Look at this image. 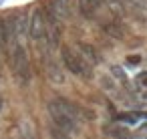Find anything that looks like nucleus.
Returning a JSON list of instances; mask_svg holds the SVG:
<instances>
[{
  "label": "nucleus",
  "mask_w": 147,
  "mask_h": 139,
  "mask_svg": "<svg viewBox=\"0 0 147 139\" xmlns=\"http://www.w3.org/2000/svg\"><path fill=\"white\" fill-rule=\"evenodd\" d=\"M42 67H45V75H47V79H49L53 85H63V83L67 81V77H65L61 65L51 57L49 51L42 53Z\"/></svg>",
  "instance_id": "obj_5"
},
{
  "label": "nucleus",
  "mask_w": 147,
  "mask_h": 139,
  "mask_svg": "<svg viewBox=\"0 0 147 139\" xmlns=\"http://www.w3.org/2000/svg\"><path fill=\"white\" fill-rule=\"evenodd\" d=\"M61 22L63 20H67V18H71V14H73V8H71V0H51L49 2V6H47Z\"/></svg>",
  "instance_id": "obj_7"
},
{
  "label": "nucleus",
  "mask_w": 147,
  "mask_h": 139,
  "mask_svg": "<svg viewBox=\"0 0 147 139\" xmlns=\"http://www.w3.org/2000/svg\"><path fill=\"white\" fill-rule=\"evenodd\" d=\"M2 109H4V99H2V95H0V113H2Z\"/></svg>",
  "instance_id": "obj_17"
},
{
  "label": "nucleus",
  "mask_w": 147,
  "mask_h": 139,
  "mask_svg": "<svg viewBox=\"0 0 147 139\" xmlns=\"http://www.w3.org/2000/svg\"><path fill=\"white\" fill-rule=\"evenodd\" d=\"M47 111H49V115L53 119V127L61 129L67 135H73L77 131L81 111H79V107L73 101H69L65 97H55V99L49 101Z\"/></svg>",
  "instance_id": "obj_1"
},
{
  "label": "nucleus",
  "mask_w": 147,
  "mask_h": 139,
  "mask_svg": "<svg viewBox=\"0 0 147 139\" xmlns=\"http://www.w3.org/2000/svg\"><path fill=\"white\" fill-rule=\"evenodd\" d=\"M101 28H103V32H105L107 36H111V38H115V40H123V38H125V26H123L121 20H117V18L103 22Z\"/></svg>",
  "instance_id": "obj_8"
},
{
  "label": "nucleus",
  "mask_w": 147,
  "mask_h": 139,
  "mask_svg": "<svg viewBox=\"0 0 147 139\" xmlns=\"http://www.w3.org/2000/svg\"><path fill=\"white\" fill-rule=\"evenodd\" d=\"M28 34L34 40V45L40 49V53L49 51V43H47V26H45V16H42V8H34L30 20H28Z\"/></svg>",
  "instance_id": "obj_4"
},
{
  "label": "nucleus",
  "mask_w": 147,
  "mask_h": 139,
  "mask_svg": "<svg viewBox=\"0 0 147 139\" xmlns=\"http://www.w3.org/2000/svg\"><path fill=\"white\" fill-rule=\"evenodd\" d=\"M141 117H147V113H119L115 115V123L117 121H123V123H137V119Z\"/></svg>",
  "instance_id": "obj_11"
},
{
  "label": "nucleus",
  "mask_w": 147,
  "mask_h": 139,
  "mask_svg": "<svg viewBox=\"0 0 147 139\" xmlns=\"http://www.w3.org/2000/svg\"><path fill=\"white\" fill-rule=\"evenodd\" d=\"M12 40H10V34H8V24H6V20H0V51L6 49Z\"/></svg>",
  "instance_id": "obj_10"
},
{
  "label": "nucleus",
  "mask_w": 147,
  "mask_h": 139,
  "mask_svg": "<svg viewBox=\"0 0 147 139\" xmlns=\"http://www.w3.org/2000/svg\"><path fill=\"white\" fill-rule=\"evenodd\" d=\"M111 75H113L117 81H121V83H127V75H125V71H123L121 67L113 65V67H111Z\"/></svg>",
  "instance_id": "obj_13"
},
{
  "label": "nucleus",
  "mask_w": 147,
  "mask_h": 139,
  "mask_svg": "<svg viewBox=\"0 0 147 139\" xmlns=\"http://www.w3.org/2000/svg\"><path fill=\"white\" fill-rule=\"evenodd\" d=\"M139 63H141V57H139V55H129V57H127V65H129V67H137Z\"/></svg>",
  "instance_id": "obj_15"
},
{
  "label": "nucleus",
  "mask_w": 147,
  "mask_h": 139,
  "mask_svg": "<svg viewBox=\"0 0 147 139\" xmlns=\"http://www.w3.org/2000/svg\"><path fill=\"white\" fill-rule=\"evenodd\" d=\"M8 67H10V73H12L14 81L20 87H28L30 85V81H32V67H30L26 49L20 43H14L10 47V51H8Z\"/></svg>",
  "instance_id": "obj_2"
},
{
  "label": "nucleus",
  "mask_w": 147,
  "mask_h": 139,
  "mask_svg": "<svg viewBox=\"0 0 147 139\" xmlns=\"http://www.w3.org/2000/svg\"><path fill=\"white\" fill-rule=\"evenodd\" d=\"M75 53L89 65V67H95V65H99L101 63V57H99V53H97V49L93 47V45H89V43H77V47H75Z\"/></svg>",
  "instance_id": "obj_6"
},
{
  "label": "nucleus",
  "mask_w": 147,
  "mask_h": 139,
  "mask_svg": "<svg viewBox=\"0 0 147 139\" xmlns=\"http://www.w3.org/2000/svg\"><path fill=\"white\" fill-rule=\"evenodd\" d=\"M107 135H111V137H127L129 135V131L125 129V127H119V125H113V127H109L107 129Z\"/></svg>",
  "instance_id": "obj_12"
},
{
  "label": "nucleus",
  "mask_w": 147,
  "mask_h": 139,
  "mask_svg": "<svg viewBox=\"0 0 147 139\" xmlns=\"http://www.w3.org/2000/svg\"><path fill=\"white\" fill-rule=\"evenodd\" d=\"M97 2V6H101V4H105V0H95Z\"/></svg>",
  "instance_id": "obj_18"
},
{
  "label": "nucleus",
  "mask_w": 147,
  "mask_h": 139,
  "mask_svg": "<svg viewBox=\"0 0 147 139\" xmlns=\"http://www.w3.org/2000/svg\"><path fill=\"white\" fill-rule=\"evenodd\" d=\"M0 53H2V51H0Z\"/></svg>",
  "instance_id": "obj_19"
},
{
  "label": "nucleus",
  "mask_w": 147,
  "mask_h": 139,
  "mask_svg": "<svg viewBox=\"0 0 147 139\" xmlns=\"http://www.w3.org/2000/svg\"><path fill=\"white\" fill-rule=\"evenodd\" d=\"M75 2H77V8H79L81 16H85V18H89V20L97 16L99 6H97L95 0H75Z\"/></svg>",
  "instance_id": "obj_9"
},
{
  "label": "nucleus",
  "mask_w": 147,
  "mask_h": 139,
  "mask_svg": "<svg viewBox=\"0 0 147 139\" xmlns=\"http://www.w3.org/2000/svg\"><path fill=\"white\" fill-rule=\"evenodd\" d=\"M51 139H71L67 133H63L61 129H57V127H51Z\"/></svg>",
  "instance_id": "obj_14"
},
{
  "label": "nucleus",
  "mask_w": 147,
  "mask_h": 139,
  "mask_svg": "<svg viewBox=\"0 0 147 139\" xmlns=\"http://www.w3.org/2000/svg\"><path fill=\"white\" fill-rule=\"evenodd\" d=\"M137 83L143 85V87H147V71H143V73L137 75Z\"/></svg>",
  "instance_id": "obj_16"
},
{
  "label": "nucleus",
  "mask_w": 147,
  "mask_h": 139,
  "mask_svg": "<svg viewBox=\"0 0 147 139\" xmlns=\"http://www.w3.org/2000/svg\"><path fill=\"white\" fill-rule=\"evenodd\" d=\"M61 63H63V67L71 73V75H75V77H81V79H91L93 75H91V69L93 67H89L77 53H75V49H71V47H61Z\"/></svg>",
  "instance_id": "obj_3"
}]
</instances>
